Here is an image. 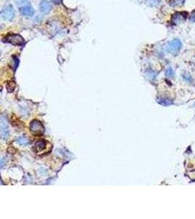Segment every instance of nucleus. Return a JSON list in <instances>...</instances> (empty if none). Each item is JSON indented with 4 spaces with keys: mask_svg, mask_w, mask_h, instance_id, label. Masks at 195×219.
<instances>
[{
    "mask_svg": "<svg viewBox=\"0 0 195 219\" xmlns=\"http://www.w3.org/2000/svg\"><path fill=\"white\" fill-rule=\"evenodd\" d=\"M29 0H16V3L17 4H18L20 7H22V6L25 5L27 2H28Z\"/></svg>",
    "mask_w": 195,
    "mask_h": 219,
    "instance_id": "obj_15",
    "label": "nucleus"
},
{
    "mask_svg": "<svg viewBox=\"0 0 195 219\" xmlns=\"http://www.w3.org/2000/svg\"><path fill=\"white\" fill-rule=\"evenodd\" d=\"M160 2V0H148V4L151 7H157Z\"/></svg>",
    "mask_w": 195,
    "mask_h": 219,
    "instance_id": "obj_13",
    "label": "nucleus"
},
{
    "mask_svg": "<svg viewBox=\"0 0 195 219\" xmlns=\"http://www.w3.org/2000/svg\"><path fill=\"white\" fill-rule=\"evenodd\" d=\"M182 43L179 40L175 39L170 41L167 46V50L170 54L175 55L178 54L181 49Z\"/></svg>",
    "mask_w": 195,
    "mask_h": 219,
    "instance_id": "obj_4",
    "label": "nucleus"
},
{
    "mask_svg": "<svg viewBox=\"0 0 195 219\" xmlns=\"http://www.w3.org/2000/svg\"><path fill=\"white\" fill-rule=\"evenodd\" d=\"M19 10L21 15L26 16V17H32L35 14V10L31 4H25L22 7H20Z\"/></svg>",
    "mask_w": 195,
    "mask_h": 219,
    "instance_id": "obj_7",
    "label": "nucleus"
},
{
    "mask_svg": "<svg viewBox=\"0 0 195 219\" xmlns=\"http://www.w3.org/2000/svg\"><path fill=\"white\" fill-rule=\"evenodd\" d=\"M29 129L34 135H42L45 131V129L41 122L37 120L32 121L30 123Z\"/></svg>",
    "mask_w": 195,
    "mask_h": 219,
    "instance_id": "obj_3",
    "label": "nucleus"
},
{
    "mask_svg": "<svg viewBox=\"0 0 195 219\" xmlns=\"http://www.w3.org/2000/svg\"><path fill=\"white\" fill-rule=\"evenodd\" d=\"M188 13L186 12H176L172 15L171 22L174 25L180 24L186 21Z\"/></svg>",
    "mask_w": 195,
    "mask_h": 219,
    "instance_id": "obj_5",
    "label": "nucleus"
},
{
    "mask_svg": "<svg viewBox=\"0 0 195 219\" xmlns=\"http://www.w3.org/2000/svg\"><path fill=\"white\" fill-rule=\"evenodd\" d=\"M17 143H18L19 145H21V146H26V145L29 144V140H28L26 139V137H21L18 138V139L17 140Z\"/></svg>",
    "mask_w": 195,
    "mask_h": 219,
    "instance_id": "obj_12",
    "label": "nucleus"
},
{
    "mask_svg": "<svg viewBox=\"0 0 195 219\" xmlns=\"http://www.w3.org/2000/svg\"><path fill=\"white\" fill-rule=\"evenodd\" d=\"M8 126L7 120L4 117H1V137L4 139H7L8 137Z\"/></svg>",
    "mask_w": 195,
    "mask_h": 219,
    "instance_id": "obj_9",
    "label": "nucleus"
},
{
    "mask_svg": "<svg viewBox=\"0 0 195 219\" xmlns=\"http://www.w3.org/2000/svg\"><path fill=\"white\" fill-rule=\"evenodd\" d=\"M1 18L4 19V21H10L14 18L15 15V11L14 10V7L11 4H8V5L5 6L3 7L1 12Z\"/></svg>",
    "mask_w": 195,
    "mask_h": 219,
    "instance_id": "obj_2",
    "label": "nucleus"
},
{
    "mask_svg": "<svg viewBox=\"0 0 195 219\" xmlns=\"http://www.w3.org/2000/svg\"><path fill=\"white\" fill-rule=\"evenodd\" d=\"M194 105H195V104H194Z\"/></svg>",
    "mask_w": 195,
    "mask_h": 219,
    "instance_id": "obj_18",
    "label": "nucleus"
},
{
    "mask_svg": "<svg viewBox=\"0 0 195 219\" xmlns=\"http://www.w3.org/2000/svg\"><path fill=\"white\" fill-rule=\"evenodd\" d=\"M185 0H172L170 2V6L172 7H180L184 3Z\"/></svg>",
    "mask_w": 195,
    "mask_h": 219,
    "instance_id": "obj_11",
    "label": "nucleus"
},
{
    "mask_svg": "<svg viewBox=\"0 0 195 219\" xmlns=\"http://www.w3.org/2000/svg\"><path fill=\"white\" fill-rule=\"evenodd\" d=\"M51 1L52 2H54V4H59L62 3V0H51Z\"/></svg>",
    "mask_w": 195,
    "mask_h": 219,
    "instance_id": "obj_17",
    "label": "nucleus"
},
{
    "mask_svg": "<svg viewBox=\"0 0 195 219\" xmlns=\"http://www.w3.org/2000/svg\"><path fill=\"white\" fill-rule=\"evenodd\" d=\"M157 102L162 106H168L172 104V101L168 99H162V98H160V99H158Z\"/></svg>",
    "mask_w": 195,
    "mask_h": 219,
    "instance_id": "obj_10",
    "label": "nucleus"
},
{
    "mask_svg": "<svg viewBox=\"0 0 195 219\" xmlns=\"http://www.w3.org/2000/svg\"><path fill=\"white\" fill-rule=\"evenodd\" d=\"M52 10V5L48 0H41L40 2V10L42 14L46 15Z\"/></svg>",
    "mask_w": 195,
    "mask_h": 219,
    "instance_id": "obj_6",
    "label": "nucleus"
},
{
    "mask_svg": "<svg viewBox=\"0 0 195 219\" xmlns=\"http://www.w3.org/2000/svg\"><path fill=\"white\" fill-rule=\"evenodd\" d=\"M2 41L4 43H10L13 46H21L24 44V39L20 35L17 34H10L4 37L2 39Z\"/></svg>",
    "mask_w": 195,
    "mask_h": 219,
    "instance_id": "obj_1",
    "label": "nucleus"
},
{
    "mask_svg": "<svg viewBox=\"0 0 195 219\" xmlns=\"http://www.w3.org/2000/svg\"><path fill=\"white\" fill-rule=\"evenodd\" d=\"M46 148H47V142L45 140H41L37 142L35 145V147H34L35 151L38 154H41L42 152L46 151Z\"/></svg>",
    "mask_w": 195,
    "mask_h": 219,
    "instance_id": "obj_8",
    "label": "nucleus"
},
{
    "mask_svg": "<svg viewBox=\"0 0 195 219\" xmlns=\"http://www.w3.org/2000/svg\"><path fill=\"white\" fill-rule=\"evenodd\" d=\"M189 20L191 22H195V10L191 12V13L189 15Z\"/></svg>",
    "mask_w": 195,
    "mask_h": 219,
    "instance_id": "obj_16",
    "label": "nucleus"
},
{
    "mask_svg": "<svg viewBox=\"0 0 195 219\" xmlns=\"http://www.w3.org/2000/svg\"><path fill=\"white\" fill-rule=\"evenodd\" d=\"M165 74L166 75H167V77H168V78H172V77L175 75L174 70H172V68H171V67H169V68L167 69Z\"/></svg>",
    "mask_w": 195,
    "mask_h": 219,
    "instance_id": "obj_14",
    "label": "nucleus"
}]
</instances>
